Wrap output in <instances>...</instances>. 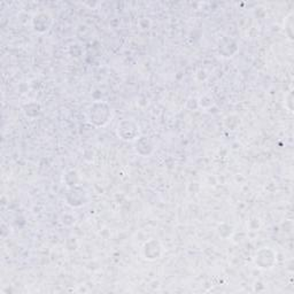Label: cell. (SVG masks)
<instances>
[{
    "instance_id": "1",
    "label": "cell",
    "mask_w": 294,
    "mask_h": 294,
    "mask_svg": "<svg viewBox=\"0 0 294 294\" xmlns=\"http://www.w3.org/2000/svg\"><path fill=\"white\" fill-rule=\"evenodd\" d=\"M86 117L92 126L97 128L105 127L112 120L113 110L107 102L97 101L93 102L87 109Z\"/></svg>"
},
{
    "instance_id": "2",
    "label": "cell",
    "mask_w": 294,
    "mask_h": 294,
    "mask_svg": "<svg viewBox=\"0 0 294 294\" xmlns=\"http://www.w3.org/2000/svg\"><path fill=\"white\" fill-rule=\"evenodd\" d=\"M117 137L124 142H136L139 138V126L132 120H123L116 128Z\"/></svg>"
},
{
    "instance_id": "3",
    "label": "cell",
    "mask_w": 294,
    "mask_h": 294,
    "mask_svg": "<svg viewBox=\"0 0 294 294\" xmlns=\"http://www.w3.org/2000/svg\"><path fill=\"white\" fill-rule=\"evenodd\" d=\"M143 255L144 259L148 261H154L156 259H160L161 256V246L156 240H149L146 242L143 247Z\"/></svg>"
},
{
    "instance_id": "4",
    "label": "cell",
    "mask_w": 294,
    "mask_h": 294,
    "mask_svg": "<svg viewBox=\"0 0 294 294\" xmlns=\"http://www.w3.org/2000/svg\"><path fill=\"white\" fill-rule=\"evenodd\" d=\"M135 143V149L138 154H141L143 156H147L152 153L153 144L150 143L149 139H147V137H139Z\"/></svg>"
},
{
    "instance_id": "5",
    "label": "cell",
    "mask_w": 294,
    "mask_h": 294,
    "mask_svg": "<svg viewBox=\"0 0 294 294\" xmlns=\"http://www.w3.org/2000/svg\"><path fill=\"white\" fill-rule=\"evenodd\" d=\"M42 13L37 14L34 18V28L36 31L38 32H45L50 29L51 24H52V18L49 15V14L45 13V16H44V20H42Z\"/></svg>"
}]
</instances>
